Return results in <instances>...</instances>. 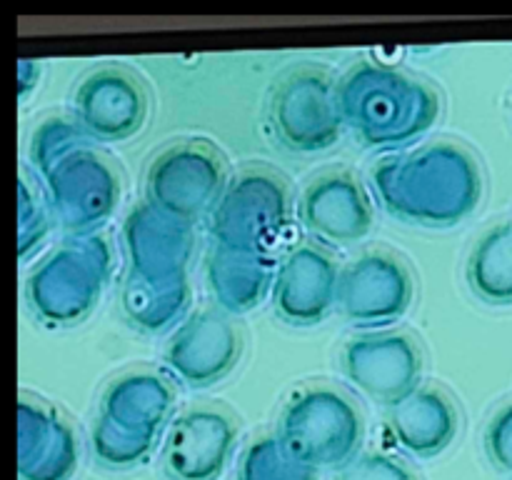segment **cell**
Listing matches in <instances>:
<instances>
[{"instance_id": "cell-24", "label": "cell", "mask_w": 512, "mask_h": 480, "mask_svg": "<svg viewBox=\"0 0 512 480\" xmlns=\"http://www.w3.org/2000/svg\"><path fill=\"white\" fill-rule=\"evenodd\" d=\"M238 480H315V470L295 463L278 438H263L245 450Z\"/></svg>"}, {"instance_id": "cell-20", "label": "cell", "mask_w": 512, "mask_h": 480, "mask_svg": "<svg viewBox=\"0 0 512 480\" xmlns=\"http://www.w3.org/2000/svg\"><path fill=\"white\" fill-rule=\"evenodd\" d=\"M205 278L223 313L243 315L258 308L260 300L273 293L275 270L268 255L230 253L213 245L205 263Z\"/></svg>"}, {"instance_id": "cell-28", "label": "cell", "mask_w": 512, "mask_h": 480, "mask_svg": "<svg viewBox=\"0 0 512 480\" xmlns=\"http://www.w3.org/2000/svg\"><path fill=\"white\" fill-rule=\"evenodd\" d=\"M485 450L500 470L512 475V403L500 408L488 423Z\"/></svg>"}, {"instance_id": "cell-26", "label": "cell", "mask_w": 512, "mask_h": 480, "mask_svg": "<svg viewBox=\"0 0 512 480\" xmlns=\"http://www.w3.org/2000/svg\"><path fill=\"white\" fill-rule=\"evenodd\" d=\"M48 210L40 203L38 195L28 185V180H18V255L30 258L33 250L48 235Z\"/></svg>"}, {"instance_id": "cell-8", "label": "cell", "mask_w": 512, "mask_h": 480, "mask_svg": "<svg viewBox=\"0 0 512 480\" xmlns=\"http://www.w3.org/2000/svg\"><path fill=\"white\" fill-rule=\"evenodd\" d=\"M45 193L60 228L73 238H85L113 215L120 200V178L113 165L88 145L45 175Z\"/></svg>"}, {"instance_id": "cell-25", "label": "cell", "mask_w": 512, "mask_h": 480, "mask_svg": "<svg viewBox=\"0 0 512 480\" xmlns=\"http://www.w3.org/2000/svg\"><path fill=\"white\" fill-rule=\"evenodd\" d=\"M90 448H93L95 460H98L103 468L125 470L143 463V460L148 458L153 443L113 428L108 420H103L98 415L93 423V430H90Z\"/></svg>"}, {"instance_id": "cell-6", "label": "cell", "mask_w": 512, "mask_h": 480, "mask_svg": "<svg viewBox=\"0 0 512 480\" xmlns=\"http://www.w3.org/2000/svg\"><path fill=\"white\" fill-rule=\"evenodd\" d=\"M290 190L273 170H245L225 188L208 220L215 248L265 255L290 223Z\"/></svg>"}, {"instance_id": "cell-5", "label": "cell", "mask_w": 512, "mask_h": 480, "mask_svg": "<svg viewBox=\"0 0 512 480\" xmlns=\"http://www.w3.org/2000/svg\"><path fill=\"white\" fill-rule=\"evenodd\" d=\"M268 128L288 153L315 155L333 148L345 128L340 83L313 65L285 73L270 90Z\"/></svg>"}, {"instance_id": "cell-3", "label": "cell", "mask_w": 512, "mask_h": 480, "mask_svg": "<svg viewBox=\"0 0 512 480\" xmlns=\"http://www.w3.org/2000/svg\"><path fill=\"white\" fill-rule=\"evenodd\" d=\"M110 265L113 255L103 238H70L30 273L25 283L30 313L48 328L83 323L100 303Z\"/></svg>"}, {"instance_id": "cell-19", "label": "cell", "mask_w": 512, "mask_h": 480, "mask_svg": "<svg viewBox=\"0 0 512 480\" xmlns=\"http://www.w3.org/2000/svg\"><path fill=\"white\" fill-rule=\"evenodd\" d=\"M388 428L395 443L415 458H435L450 448L460 428L453 400L438 388H423L388 408Z\"/></svg>"}, {"instance_id": "cell-15", "label": "cell", "mask_w": 512, "mask_h": 480, "mask_svg": "<svg viewBox=\"0 0 512 480\" xmlns=\"http://www.w3.org/2000/svg\"><path fill=\"white\" fill-rule=\"evenodd\" d=\"M300 223L320 245H353L373 228V205L355 175L330 170L300 195Z\"/></svg>"}, {"instance_id": "cell-27", "label": "cell", "mask_w": 512, "mask_h": 480, "mask_svg": "<svg viewBox=\"0 0 512 480\" xmlns=\"http://www.w3.org/2000/svg\"><path fill=\"white\" fill-rule=\"evenodd\" d=\"M338 480H418L413 470L383 453H363L340 468Z\"/></svg>"}, {"instance_id": "cell-16", "label": "cell", "mask_w": 512, "mask_h": 480, "mask_svg": "<svg viewBox=\"0 0 512 480\" xmlns=\"http://www.w3.org/2000/svg\"><path fill=\"white\" fill-rule=\"evenodd\" d=\"M123 245L130 273L148 283H183L195 248L193 225L180 223L150 208L135 205L123 223Z\"/></svg>"}, {"instance_id": "cell-14", "label": "cell", "mask_w": 512, "mask_h": 480, "mask_svg": "<svg viewBox=\"0 0 512 480\" xmlns=\"http://www.w3.org/2000/svg\"><path fill=\"white\" fill-rule=\"evenodd\" d=\"M340 270L335 260L318 245H298L275 268V315L293 328L320 325L338 305Z\"/></svg>"}, {"instance_id": "cell-17", "label": "cell", "mask_w": 512, "mask_h": 480, "mask_svg": "<svg viewBox=\"0 0 512 480\" xmlns=\"http://www.w3.org/2000/svg\"><path fill=\"white\" fill-rule=\"evenodd\" d=\"M78 463L73 430L48 405L23 398L18 403L20 480H68Z\"/></svg>"}, {"instance_id": "cell-7", "label": "cell", "mask_w": 512, "mask_h": 480, "mask_svg": "<svg viewBox=\"0 0 512 480\" xmlns=\"http://www.w3.org/2000/svg\"><path fill=\"white\" fill-rule=\"evenodd\" d=\"M225 160L203 140L170 145L150 163L145 203L168 218L195 225L213 215L228 188Z\"/></svg>"}, {"instance_id": "cell-4", "label": "cell", "mask_w": 512, "mask_h": 480, "mask_svg": "<svg viewBox=\"0 0 512 480\" xmlns=\"http://www.w3.org/2000/svg\"><path fill=\"white\" fill-rule=\"evenodd\" d=\"M363 435V415L353 400L335 388H305L285 403L275 438L295 463L323 470L358 458Z\"/></svg>"}, {"instance_id": "cell-10", "label": "cell", "mask_w": 512, "mask_h": 480, "mask_svg": "<svg viewBox=\"0 0 512 480\" xmlns=\"http://www.w3.org/2000/svg\"><path fill=\"white\" fill-rule=\"evenodd\" d=\"M340 368L360 393L390 408L420 388L425 363L408 333H363L343 345Z\"/></svg>"}, {"instance_id": "cell-13", "label": "cell", "mask_w": 512, "mask_h": 480, "mask_svg": "<svg viewBox=\"0 0 512 480\" xmlns=\"http://www.w3.org/2000/svg\"><path fill=\"white\" fill-rule=\"evenodd\" d=\"M148 108L143 83L123 68L95 70L73 95V120L90 140L100 143H118L140 133Z\"/></svg>"}, {"instance_id": "cell-2", "label": "cell", "mask_w": 512, "mask_h": 480, "mask_svg": "<svg viewBox=\"0 0 512 480\" xmlns=\"http://www.w3.org/2000/svg\"><path fill=\"white\" fill-rule=\"evenodd\" d=\"M340 110L360 143L395 150L433 128L440 95L403 70L363 60L340 78Z\"/></svg>"}, {"instance_id": "cell-23", "label": "cell", "mask_w": 512, "mask_h": 480, "mask_svg": "<svg viewBox=\"0 0 512 480\" xmlns=\"http://www.w3.org/2000/svg\"><path fill=\"white\" fill-rule=\"evenodd\" d=\"M88 145L90 138L75 120L50 118L33 133V140H30V163L45 178L60 160L68 158L75 150L88 148Z\"/></svg>"}, {"instance_id": "cell-1", "label": "cell", "mask_w": 512, "mask_h": 480, "mask_svg": "<svg viewBox=\"0 0 512 480\" xmlns=\"http://www.w3.org/2000/svg\"><path fill=\"white\" fill-rule=\"evenodd\" d=\"M375 198L395 220L418 228H453L478 208V160L455 143H430L370 170Z\"/></svg>"}, {"instance_id": "cell-12", "label": "cell", "mask_w": 512, "mask_h": 480, "mask_svg": "<svg viewBox=\"0 0 512 480\" xmlns=\"http://www.w3.org/2000/svg\"><path fill=\"white\" fill-rule=\"evenodd\" d=\"M238 425L220 408H190L170 423L163 470L170 480H218L233 458Z\"/></svg>"}, {"instance_id": "cell-29", "label": "cell", "mask_w": 512, "mask_h": 480, "mask_svg": "<svg viewBox=\"0 0 512 480\" xmlns=\"http://www.w3.org/2000/svg\"><path fill=\"white\" fill-rule=\"evenodd\" d=\"M40 78V65L35 60H20L18 63V95L25 98L30 93V88L35 85V80Z\"/></svg>"}, {"instance_id": "cell-18", "label": "cell", "mask_w": 512, "mask_h": 480, "mask_svg": "<svg viewBox=\"0 0 512 480\" xmlns=\"http://www.w3.org/2000/svg\"><path fill=\"white\" fill-rule=\"evenodd\" d=\"M175 408V393L155 373H128L113 380L100 398V418L113 428L155 443Z\"/></svg>"}, {"instance_id": "cell-21", "label": "cell", "mask_w": 512, "mask_h": 480, "mask_svg": "<svg viewBox=\"0 0 512 480\" xmlns=\"http://www.w3.org/2000/svg\"><path fill=\"white\" fill-rule=\"evenodd\" d=\"M123 313L143 333H163L170 325L180 323L190 305L188 280L183 283L158 285L128 273L120 293Z\"/></svg>"}, {"instance_id": "cell-11", "label": "cell", "mask_w": 512, "mask_h": 480, "mask_svg": "<svg viewBox=\"0 0 512 480\" xmlns=\"http://www.w3.org/2000/svg\"><path fill=\"white\" fill-rule=\"evenodd\" d=\"M243 338L220 310H198L185 318L165 345V370L190 390L220 383L238 365Z\"/></svg>"}, {"instance_id": "cell-9", "label": "cell", "mask_w": 512, "mask_h": 480, "mask_svg": "<svg viewBox=\"0 0 512 480\" xmlns=\"http://www.w3.org/2000/svg\"><path fill=\"white\" fill-rule=\"evenodd\" d=\"M413 275L393 253L370 250L340 270L338 308L358 328H385L408 313L413 303Z\"/></svg>"}, {"instance_id": "cell-22", "label": "cell", "mask_w": 512, "mask_h": 480, "mask_svg": "<svg viewBox=\"0 0 512 480\" xmlns=\"http://www.w3.org/2000/svg\"><path fill=\"white\" fill-rule=\"evenodd\" d=\"M468 285L488 305H512V223L495 225L468 258Z\"/></svg>"}]
</instances>
